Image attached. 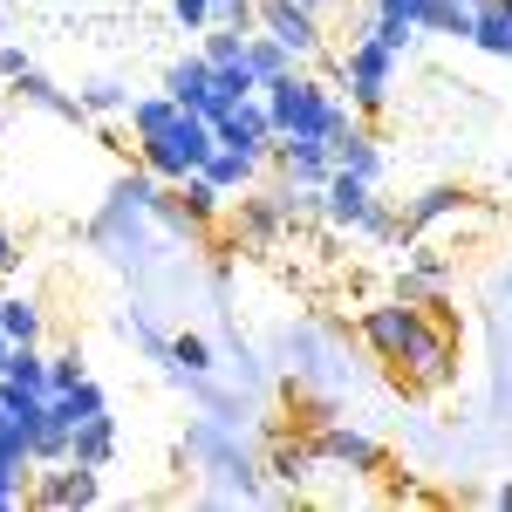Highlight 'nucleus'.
Segmentation results:
<instances>
[{
  "instance_id": "nucleus-3",
  "label": "nucleus",
  "mask_w": 512,
  "mask_h": 512,
  "mask_svg": "<svg viewBox=\"0 0 512 512\" xmlns=\"http://www.w3.org/2000/svg\"><path fill=\"white\" fill-rule=\"evenodd\" d=\"M417 328H424V321L410 315V308H376V315L362 321V335H369L383 355H396V362L410 355V335H417Z\"/></svg>"
},
{
  "instance_id": "nucleus-7",
  "label": "nucleus",
  "mask_w": 512,
  "mask_h": 512,
  "mask_svg": "<svg viewBox=\"0 0 512 512\" xmlns=\"http://www.w3.org/2000/svg\"><path fill=\"white\" fill-rule=\"evenodd\" d=\"M164 96H178L185 110H198V103L212 96V62H205V55H192V62H178V69H171V89H164Z\"/></svg>"
},
{
  "instance_id": "nucleus-12",
  "label": "nucleus",
  "mask_w": 512,
  "mask_h": 512,
  "mask_svg": "<svg viewBox=\"0 0 512 512\" xmlns=\"http://www.w3.org/2000/svg\"><path fill=\"white\" fill-rule=\"evenodd\" d=\"M178 362H185V369H205V342H198V335H178Z\"/></svg>"
},
{
  "instance_id": "nucleus-13",
  "label": "nucleus",
  "mask_w": 512,
  "mask_h": 512,
  "mask_svg": "<svg viewBox=\"0 0 512 512\" xmlns=\"http://www.w3.org/2000/svg\"><path fill=\"white\" fill-rule=\"evenodd\" d=\"M82 103H89V110H117V103H123V89H110V82H96V89H89Z\"/></svg>"
},
{
  "instance_id": "nucleus-6",
  "label": "nucleus",
  "mask_w": 512,
  "mask_h": 512,
  "mask_svg": "<svg viewBox=\"0 0 512 512\" xmlns=\"http://www.w3.org/2000/svg\"><path fill=\"white\" fill-rule=\"evenodd\" d=\"M321 458H342V465H355V472H376V465H383V451H376L362 431H321Z\"/></svg>"
},
{
  "instance_id": "nucleus-10",
  "label": "nucleus",
  "mask_w": 512,
  "mask_h": 512,
  "mask_svg": "<svg viewBox=\"0 0 512 512\" xmlns=\"http://www.w3.org/2000/svg\"><path fill=\"white\" fill-rule=\"evenodd\" d=\"M212 21L219 28H253V0H212Z\"/></svg>"
},
{
  "instance_id": "nucleus-2",
  "label": "nucleus",
  "mask_w": 512,
  "mask_h": 512,
  "mask_svg": "<svg viewBox=\"0 0 512 512\" xmlns=\"http://www.w3.org/2000/svg\"><path fill=\"white\" fill-rule=\"evenodd\" d=\"M390 62H396V48H383L376 35H362L349 48V82H355V103H383V82H390Z\"/></svg>"
},
{
  "instance_id": "nucleus-17",
  "label": "nucleus",
  "mask_w": 512,
  "mask_h": 512,
  "mask_svg": "<svg viewBox=\"0 0 512 512\" xmlns=\"http://www.w3.org/2000/svg\"><path fill=\"white\" fill-rule=\"evenodd\" d=\"M506 506H512V485H506Z\"/></svg>"
},
{
  "instance_id": "nucleus-1",
  "label": "nucleus",
  "mask_w": 512,
  "mask_h": 512,
  "mask_svg": "<svg viewBox=\"0 0 512 512\" xmlns=\"http://www.w3.org/2000/svg\"><path fill=\"white\" fill-rule=\"evenodd\" d=\"M260 28H267L287 55H315L321 48V28H315V7H308V0H267V7H260Z\"/></svg>"
},
{
  "instance_id": "nucleus-5",
  "label": "nucleus",
  "mask_w": 512,
  "mask_h": 512,
  "mask_svg": "<svg viewBox=\"0 0 512 512\" xmlns=\"http://www.w3.org/2000/svg\"><path fill=\"white\" fill-rule=\"evenodd\" d=\"M472 41H478V48H492V55H512V0H478Z\"/></svg>"
},
{
  "instance_id": "nucleus-11",
  "label": "nucleus",
  "mask_w": 512,
  "mask_h": 512,
  "mask_svg": "<svg viewBox=\"0 0 512 512\" xmlns=\"http://www.w3.org/2000/svg\"><path fill=\"white\" fill-rule=\"evenodd\" d=\"M171 14H178V28H205L212 21V0H171Z\"/></svg>"
},
{
  "instance_id": "nucleus-8",
  "label": "nucleus",
  "mask_w": 512,
  "mask_h": 512,
  "mask_svg": "<svg viewBox=\"0 0 512 512\" xmlns=\"http://www.w3.org/2000/svg\"><path fill=\"white\" fill-rule=\"evenodd\" d=\"M35 328H41L35 301H0V335L7 342H35Z\"/></svg>"
},
{
  "instance_id": "nucleus-15",
  "label": "nucleus",
  "mask_w": 512,
  "mask_h": 512,
  "mask_svg": "<svg viewBox=\"0 0 512 512\" xmlns=\"http://www.w3.org/2000/svg\"><path fill=\"white\" fill-rule=\"evenodd\" d=\"M14 260H21V253H14V239L0 233V274H14Z\"/></svg>"
},
{
  "instance_id": "nucleus-4",
  "label": "nucleus",
  "mask_w": 512,
  "mask_h": 512,
  "mask_svg": "<svg viewBox=\"0 0 512 512\" xmlns=\"http://www.w3.org/2000/svg\"><path fill=\"white\" fill-rule=\"evenodd\" d=\"M89 472H96V465H69V472H55L35 492V506H89V499H96V478H89Z\"/></svg>"
},
{
  "instance_id": "nucleus-9",
  "label": "nucleus",
  "mask_w": 512,
  "mask_h": 512,
  "mask_svg": "<svg viewBox=\"0 0 512 512\" xmlns=\"http://www.w3.org/2000/svg\"><path fill=\"white\" fill-rule=\"evenodd\" d=\"M178 110H185L178 96H151V103H130V123H137V137H151V130H164Z\"/></svg>"
},
{
  "instance_id": "nucleus-14",
  "label": "nucleus",
  "mask_w": 512,
  "mask_h": 512,
  "mask_svg": "<svg viewBox=\"0 0 512 512\" xmlns=\"http://www.w3.org/2000/svg\"><path fill=\"white\" fill-rule=\"evenodd\" d=\"M0 76L21 82V76H28V55H21V48H0Z\"/></svg>"
},
{
  "instance_id": "nucleus-16",
  "label": "nucleus",
  "mask_w": 512,
  "mask_h": 512,
  "mask_svg": "<svg viewBox=\"0 0 512 512\" xmlns=\"http://www.w3.org/2000/svg\"><path fill=\"white\" fill-rule=\"evenodd\" d=\"M7 349H14V342H7V335H0V362H7Z\"/></svg>"
}]
</instances>
